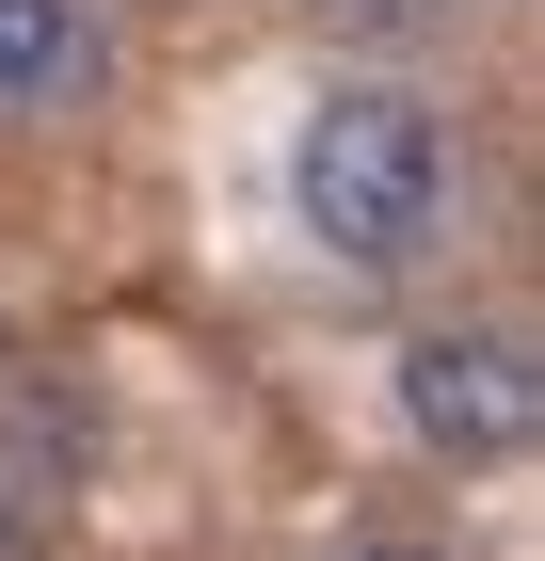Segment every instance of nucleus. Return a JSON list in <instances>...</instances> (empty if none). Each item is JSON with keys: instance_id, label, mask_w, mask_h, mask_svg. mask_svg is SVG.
Instances as JSON below:
<instances>
[{"instance_id": "1", "label": "nucleus", "mask_w": 545, "mask_h": 561, "mask_svg": "<svg viewBox=\"0 0 545 561\" xmlns=\"http://www.w3.org/2000/svg\"><path fill=\"white\" fill-rule=\"evenodd\" d=\"M450 129H433V96L401 81H321V113H305L289 145V209L305 241H321L337 273H418L433 241H450Z\"/></svg>"}, {"instance_id": "2", "label": "nucleus", "mask_w": 545, "mask_h": 561, "mask_svg": "<svg viewBox=\"0 0 545 561\" xmlns=\"http://www.w3.org/2000/svg\"><path fill=\"white\" fill-rule=\"evenodd\" d=\"M401 433H418L433 466H513L545 433V369L513 321H418L401 337Z\"/></svg>"}, {"instance_id": "3", "label": "nucleus", "mask_w": 545, "mask_h": 561, "mask_svg": "<svg viewBox=\"0 0 545 561\" xmlns=\"http://www.w3.org/2000/svg\"><path fill=\"white\" fill-rule=\"evenodd\" d=\"M113 96V16L96 0H0V129H65Z\"/></svg>"}, {"instance_id": "4", "label": "nucleus", "mask_w": 545, "mask_h": 561, "mask_svg": "<svg viewBox=\"0 0 545 561\" xmlns=\"http://www.w3.org/2000/svg\"><path fill=\"white\" fill-rule=\"evenodd\" d=\"M96 449H113V417H96L81 369L65 353H0V481H96Z\"/></svg>"}, {"instance_id": "5", "label": "nucleus", "mask_w": 545, "mask_h": 561, "mask_svg": "<svg viewBox=\"0 0 545 561\" xmlns=\"http://www.w3.org/2000/svg\"><path fill=\"white\" fill-rule=\"evenodd\" d=\"M337 561H465V546H433V529H353Z\"/></svg>"}, {"instance_id": "6", "label": "nucleus", "mask_w": 545, "mask_h": 561, "mask_svg": "<svg viewBox=\"0 0 545 561\" xmlns=\"http://www.w3.org/2000/svg\"><path fill=\"white\" fill-rule=\"evenodd\" d=\"M321 16H337V33H418L433 0H321Z\"/></svg>"}, {"instance_id": "7", "label": "nucleus", "mask_w": 545, "mask_h": 561, "mask_svg": "<svg viewBox=\"0 0 545 561\" xmlns=\"http://www.w3.org/2000/svg\"><path fill=\"white\" fill-rule=\"evenodd\" d=\"M48 529H33V497H16V481H0V561H33Z\"/></svg>"}, {"instance_id": "8", "label": "nucleus", "mask_w": 545, "mask_h": 561, "mask_svg": "<svg viewBox=\"0 0 545 561\" xmlns=\"http://www.w3.org/2000/svg\"><path fill=\"white\" fill-rule=\"evenodd\" d=\"M161 16H193V0H161Z\"/></svg>"}]
</instances>
